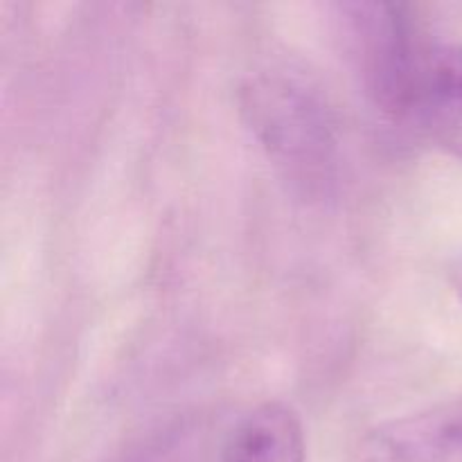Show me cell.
<instances>
[{
  "mask_svg": "<svg viewBox=\"0 0 462 462\" xmlns=\"http://www.w3.org/2000/svg\"><path fill=\"white\" fill-rule=\"evenodd\" d=\"M239 111L291 192L310 201L334 192L341 162L337 116L305 70L280 63L251 72L239 90Z\"/></svg>",
  "mask_w": 462,
  "mask_h": 462,
  "instance_id": "6da1fadb",
  "label": "cell"
},
{
  "mask_svg": "<svg viewBox=\"0 0 462 462\" xmlns=\"http://www.w3.org/2000/svg\"><path fill=\"white\" fill-rule=\"evenodd\" d=\"M334 21L370 104L388 120H409L415 70L429 39L409 5H334Z\"/></svg>",
  "mask_w": 462,
  "mask_h": 462,
  "instance_id": "7a4b0ae2",
  "label": "cell"
},
{
  "mask_svg": "<svg viewBox=\"0 0 462 462\" xmlns=\"http://www.w3.org/2000/svg\"><path fill=\"white\" fill-rule=\"evenodd\" d=\"M350 462H462V393L370 429Z\"/></svg>",
  "mask_w": 462,
  "mask_h": 462,
  "instance_id": "3957f363",
  "label": "cell"
},
{
  "mask_svg": "<svg viewBox=\"0 0 462 462\" xmlns=\"http://www.w3.org/2000/svg\"><path fill=\"white\" fill-rule=\"evenodd\" d=\"M406 122L462 162V43L427 39Z\"/></svg>",
  "mask_w": 462,
  "mask_h": 462,
  "instance_id": "277c9868",
  "label": "cell"
},
{
  "mask_svg": "<svg viewBox=\"0 0 462 462\" xmlns=\"http://www.w3.org/2000/svg\"><path fill=\"white\" fill-rule=\"evenodd\" d=\"M221 462H307L300 418L282 402L255 406L228 433Z\"/></svg>",
  "mask_w": 462,
  "mask_h": 462,
  "instance_id": "5b68a950",
  "label": "cell"
},
{
  "mask_svg": "<svg viewBox=\"0 0 462 462\" xmlns=\"http://www.w3.org/2000/svg\"><path fill=\"white\" fill-rule=\"evenodd\" d=\"M454 284H456V293H458L460 302H462V260L456 266V275H454Z\"/></svg>",
  "mask_w": 462,
  "mask_h": 462,
  "instance_id": "8992f818",
  "label": "cell"
}]
</instances>
